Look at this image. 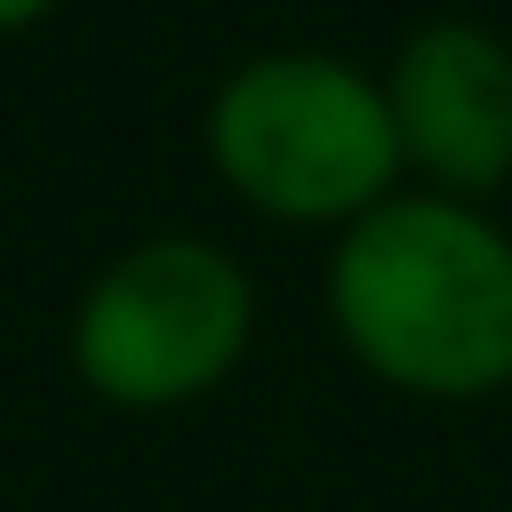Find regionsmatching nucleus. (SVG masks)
Returning <instances> with one entry per match:
<instances>
[{"label": "nucleus", "instance_id": "f257e3e1", "mask_svg": "<svg viewBox=\"0 0 512 512\" xmlns=\"http://www.w3.org/2000/svg\"><path fill=\"white\" fill-rule=\"evenodd\" d=\"M320 304L352 368L400 400L472 408L512 392V224L488 200L400 184L328 232Z\"/></svg>", "mask_w": 512, "mask_h": 512}, {"label": "nucleus", "instance_id": "f03ea898", "mask_svg": "<svg viewBox=\"0 0 512 512\" xmlns=\"http://www.w3.org/2000/svg\"><path fill=\"white\" fill-rule=\"evenodd\" d=\"M216 184L288 232H344L408 184L384 72L336 48H264L232 64L200 112Z\"/></svg>", "mask_w": 512, "mask_h": 512}, {"label": "nucleus", "instance_id": "7ed1b4c3", "mask_svg": "<svg viewBox=\"0 0 512 512\" xmlns=\"http://www.w3.org/2000/svg\"><path fill=\"white\" fill-rule=\"evenodd\" d=\"M256 344V280L224 240L144 232L80 288L64 320L72 376L128 416H168L240 376Z\"/></svg>", "mask_w": 512, "mask_h": 512}, {"label": "nucleus", "instance_id": "20e7f679", "mask_svg": "<svg viewBox=\"0 0 512 512\" xmlns=\"http://www.w3.org/2000/svg\"><path fill=\"white\" fill-rule=\"evenodd\" d=\"M400 168L448 200H496L512 184V40L480 16L416 24L384 64Z\"/></svg>", "mask_w": 512, "mask_h": 512}, {"label": "nucleus", "instance_id": "39448f33", "mask_svg": "<svg viewBox=\"0 0 512 512\" xmlns=\"http://www.w3.org/2000/svg\"><path fill=\"white\" fill-rule=\"evenodd\" d=\"M48 16H56V0H0V40L32 32V24H48Z\"/></svg>", "mask_w": 512, "mask_h": 512}]
</instances>
